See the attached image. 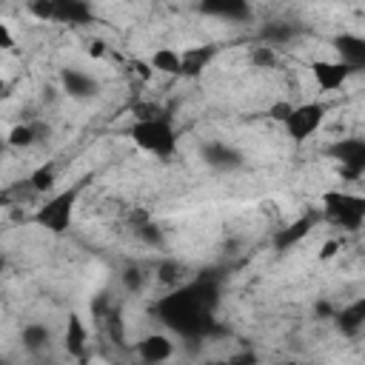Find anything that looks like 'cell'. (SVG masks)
I'll list each match as a JSON object with an SVG mask.
<instances>
[{
	"label": "cell",
	"instance_id": "6da1fadb",
	"mask_svg": "<svg viewBox=\"0 0 365 365\" xmlns=\"http://www.w3.org/2000/svg\"><path fill=\"white\" fill-rule=\"evenodd\" d=\"M217 299H220L217 282L208 277H197L191 282L171 288L165 297H160L154 305V314L168 331L185 339H202L214 328Z\"/></svg>",
	"mask_w": 365,
	"mask_h": 365
},
{
	"label": "cell",
	"instance_id": "7a4b0ae2",
	"mask_svg": "<svg viewBox=\"0 0 365 365\" xmlns=\"http://www.w3.org/2000/svg\"><path fill=\"white\" fill-rule=\"evenodd\" d=\"M128 137L137 143V148H143L145 154H154L160 160H171L177 154V131H174L171 120L163 114L134 120L128 128Z\"/></svg>",
	"mask_w": 365,
	"mask_h": 365
},
{
	"label": "cell",
	"instance_id": "3957f363",
	"mask_svg": "<svg viewBox=\"0 0 365 365\" xmlns=\"http://www.w3.org/2000/svg\"><path fill=\"white\" fill-rule=\"evenodd\" d=\"M319 214L342 231H359L365 225V197L354 191H325L319 200Z\"/></svg>",
	"mask_w": 365,
	"mask_h": 365
},
{
	"label": "cell",
	"instance_id": "277c9868",
	"mask_svg": "<svg viewBox=\"0 0 365 365\" xmlns=\"http://www.w3.org/2000/svg\"><path fill=\"white\" fill-rule=\"evenodd\" d=\"M77 197H80V188H77V185H71V188H66V191L51 194L43 205H37V211H34L31 222H34V225H40V228H46L48 234H66V231H68V225H71V220H74Z\"/></svg>",
	"mask_w": 365,
	"mask_h": 365
},
{
	"label": "cell",
	"instance_id": "5b68a950",
	"mask_svg": "<svg viewBox=\"0 0 365 365\" xmlns=\"http://www.w3.org/2000/svg\"><path fill=\"white\" fill-rule=\"evenodd\" d=\"M325 114H328L325 103L308 100V103H299V106L291 108V114L285 117L282 128H285L288 140H294V143H305V140H311V137L319 131V125L325 123Z\"/></svg>",
	"mask_w": 365,
	"mask_h": 365
},
{
	"label": "cell",
	"instance_id": "8992f818",
	"mask_svg": "<svg viewBox=\"0 0 365 365\" xmlns=\"http://www.w3.org/2000/svg\"><path fill=\"white\" fill-rule=\"evenodd\" d=\"M325 154L339 165L345 180H359L365 174V140L362 137H339L334 140Z\"/></svg>",
	"mask_w": 365,
	"mask_h": 365
},
{
	"label": "cell",
	"instance_id": "52a82bcc",
	"mask_svg": "<svg viewBox=\"0 0 365 365\" xmlns=\"http://www.w3.org/2000/svg\"><path fill=\"white\" fill-rule=\"evenodd\" d=\"M311 77H314V83L322 88V91H336V88H342L345 83H348V77L354 74L345 63H339L336 57L334 60H314L311 66Z\"/></svg>",
	"mask_w": 365,
	"mask_h": 365
},
{
	"label": "cell",
	"instance_id": "ba28073f",
	"mask_svg": "<svg viewBox=\"0 0 365 365\" xmlns=\"http://www.w3.org/2000/svg\"><path fill=\"white\" fill-rule=\"evenodd\" d=\"M202 163L208 165V168H214V171H237V168H242V154L234 148V145H228V143H222V140H208L205 145H202Z\"/></svg>",
	"mask_w": 365,
	"mask_h": 365
},
{
	"label": "cell",
	"instance_id": "9c48e42d",
	"mask_svg": "<svg viewBox=\"0 0 365 365\" xmlns=\"http://www.w3.org/2000/svg\"><path fill=\"white\" fill-rule=\"evenodd\" d=\"M336 60L351 71H365V37L362 34H336L334 37Z\"/></svg>",
	"mask_w": 365,
	"mask_h": 365
},
{
	"label": "cell",
	"instance_id": "30bf717a",
	"mask_svg": "<svg viewBox=\"0 0 365 365\" xmlns=\"http://www.w3.org/2000/svg\"><path fill=\"white\" fill-rule=\"evenodd\" d=\"M137 356L148 365H163L174 356V342L171 336L165 334H145L140 342H137Z\"/></svg>",
	"mask_w": 365,
	"mask_h": 365
},
{
	"label": "cell",
	"instance_id": "8fae6325",
	"mask_svg": "<svg viewBox=\"0 0 365 365\" xmlns=\"http://www.w3.org/2000/svg\"><path fill=\"white\" fill-rule=\"evenodd\" d=\"M60 86H63V91H66L68 97H74V100H88V97H94L97 88H100V83H97L91 74H86L83 68H63V71H60Z\"/></svg>",
	"mask_w": 365,
	"mask_h": 365
},
{
	"label": "cell",
	"instance_id": "7c38bea8",
	"mask_svg": "<svg viewBox=\"0 0 365 365\" xmlns=\"http://www.w3.org/2000/svg\"><path fill=\"white\" fill-rule=\"evenodd\" d=\"M334 325L339 334L345 336H354L365 328V297H356L351 299L348 305H342L336 314H334Z\"/></svg>",
	"mask_w": 365,
	"mask_h": 365
},
{
	"label": "cell",
	"instance_id": "4fadbf2b",
	"mask_svg": "<svg viewBox=\"0 0 365 365\" xmlns=\"http://www.w3.org/2000/svg\"><path fill=\"white\" fill-rule=\"evenodd\" d=\"M200 11L228 20V23H242L251 17V6L242 0H205V3H200Z\"/></svg>",
	"mask_w": 365,
	"mask_h": 365
},
{
	"label": "cell",
	"instance_id": "5bb4252c",
	"mask_svg": "<svg viewBox=\"0 0 365 365\" xmlns=\"http://www.w3.org/2000/svg\"><path fill=\"white\" fill-rule=\"evenodd\" d=\"M51 3H54L51 20H57V23L83 26V23H91V17H94V9L83 0H51Z\"/></svg>",
	"mask_w": 365,
	"mask_h": 365
},
{
	"label": "cell",
	"instance_id": "9a60e30c",
	"mask_svg": "<svg viewBox=\"0 0 365 365\" xmlns=\"http://www.w3.org/2000/svg\"><path fill=\"white\" fill-rule=\"evenodd\" d=\"M314 222H317V217H314V214H305V217L294 220L291 225H285V228H279V231L274 234V245H277L279 251H291L299 240H305V237H308V231L314 228Z\"/></svg>",
	"mask_w": 365,
	"mask_h": 365
},
{
	"label": "cell",
	"instance_id": "2e32d148",
	"mask_svg": "<svg viewBox=\"0 0 365 365\" xmlns=\"http://www.w3.org/2000/svg\"><path fill=\"white\" fill-rule=\"evenodd\" d=\"M211 57H214V46H188V48H182V74L180 77L202 74V68L211 63Z\"/></svg>",
	"mask_w": 365,
	"mask_h": 365
},
{
	"label": "cell",
	"instance_id": "e0dca14e",
	"mask_svg": "<svg viewBox=\"0 0 365 365\" xmlns=\"http://www.w3.org/2000/svg\"><path fill=\"white\" fill-rule=\"evenodd\" d=\"M20 342L29 354H43L48 345H51V331L43 325V322H29L23 325L20 331Z\"/></svg>",
	"mask_w": 365,
	"mask_h": 365
},
{
	"label": "cell",
	"instance_id": "ac0fdd59",
	"mask_svg": "<svg viewBox=\"0 0 365 365\" xmlns=\"http://www.w3.org/2000/svg\"><path fill=\"white\" fill-rule=\"evenodd\" d=\"M148 63H151V68L160 71V74H174V77L182 74V51H177V48L163 46V48H157V51L148 57Z\"/></svg>",
	"mask_w": 365,
	"mask_h": 365
},
{
	"label": "cell",
	"instance_id": "d6986e66",
	"mask_svg": "<svg viewBox=\"0 0 365 365\" xmlns=\"http://www.w3.org/2000/svg\"><path fill=\"white\" fill-rule=\"evenodd\" d=\"M86 345H88V331H86L83 319L77 314H71L68 325H66V351H68V356H83Z\"/></svg>",
	"mask_w": 365,
	"mask_h": 365
},
{
	"label": "cell",
	"instance_id": "ffe728a7",
	"mask_svg": "<svg viewBox=\"0 0 365 365\" xmlns=\"http://www.w3.org/2000/svg\"><path fill=\"white\" fill-rule=\"evenodd\" d=\"M26 182L31 185V191H34V194H46V191H51V188H54V182H57V165H54V163L37 165V168L29 174V180H26Z\"/></svg>",
	"mask_w": 365,
	"mask_h": 365
},
{
	"label": "cell",
	"instance_id": "44dd1931",
	"mask_svg": "<svg viewBox=\"0 0 365 365\" xmlns=\"http://www.w3.org/2000/svg\"><path fill=\"white\" fill-rule=\"evenodd\" d=\"M6 143H9L11 148H29V145H34V143H37V125H34V123H20V125H14V128L9 131V137H6Z\"/></svg>",
	"mask_w": 365,
	"mask_h": 365
},
{
	"label": "cell",
	"instance_id": "7402d4cb",
	"mask_svg": "<svg viewBox=\"0 0 365 365\" xmlns=\"http://www.w3.org/2000/svg\"><path fill=\"white\" fill-rule=\"evenodd\" d=\"M251 63L257 66V68H277L279 66V54H277V48L274 46H254L251 48Z\"/></svg>",
	"mask_w": 365,
	"mask_h": 365
},
{
	"label": "cell",
	"instance_id": "603a6c76",
	"mask_svg": "<svg viewBox=\"0 0 365 365\" xmlns=\"http://www.w3.org/2000/svg\"><path fill=\"white\" fill-rule=\"evenodd\" d=\"M262 37H265V46H282L285 40H291L294 37V29L291 26H285V23H271V26H265L262 29Z\"/></svg>",
	"mask_w": 365,
	"mask_h": 365
},
{
	"label": "cell",
	"instance_id": "cb8c5ba5",
	"mask_svg": "<svg viewBox=\"0 0 365 365\" xmlns=\"http://www.w3.org/2000/svg\"><path fill=\"white\" fill-rule=\"evenodd\" d=\"M134 231H137V240H143L145 245H151V248H160L163 245V231L154 225V222H137L134 225Z\"/></svg>",
	"mask_w": 365,
	"mask_h": 365
},
{
	"label": "cell",
	"instance_id": "d4e9b609",
	"mask_svg": "<svg viewBox=\"0 0 365 365\" xmlns=\"http://www.w3.org/2000/svg\"><path fill=\"white\" fill-rule=\"evenodd\" d=\"M123 285H125L131 294L143 291V285H145V271H143V265H128V268L123 271Z\"/></svg>",
	"mask_w": 365,
	"mask_h": 365
},
{
	"label": "cell",
	"instance_id": "484cf974",
	"mask_svg": "<svg viewBox=\"0 0 365 365\" xmlns=\"http://www.w3.org/2000/svg\"><path fill=\"white\" fill-rule=\"evenodd\" d=\"M291 108H294L291 103H277V106H271V111H268V114H271L274 120H279V123H285V117L291 114Z\"/></svg>",
	"mask_w": 365,
	"mask_h": 365
},
{
	"label": "cell",
	"instance_id": "4316f807",
	"mask_svg": "<svg viewBox=\"0 0 365 365\" xmlns=\"http://www.w3.org/2000/svg\"><path fill=\"white\" fill-rule=\"evenodd\" d=\"M222 365H257V359H254L251 354H240V356H231V359H225Z\"/></svg>",
	"mask_w": 365,
	"mask_h": 365
},
{
	"label": "cell",
	"instance_id": "83f0119b",
	"mask_svg": "<svg viewBox=\"0 0 365 365\" xmlns=\"http://www.w3.org/2000/svg\"><path fill=\"white\" fill-rule=\"evenodd\" d=\"M336 248H339V242H336V240H328V242L322 245V251H319V259H331V257L336 254Z\"/></svg>",
	"mask_w": 365,
	"mask_h": 365
},
{
	"label": "cell",
	"instance_id": "f1b7e54d",
	"mask_svg": "<svg viewBox=\"0 0 365 365\" xmlns=\"http://www.w3.org/2000/svg\"><path fill=\"white\" fill-rule=\"evenodd\" d=\"M0 43H3V48H11L14 46V37H11V31H9L6 23H0Z\"/></svg>",
	"mask_w": 365,
	"mask_h": 365
}]
</instances>
